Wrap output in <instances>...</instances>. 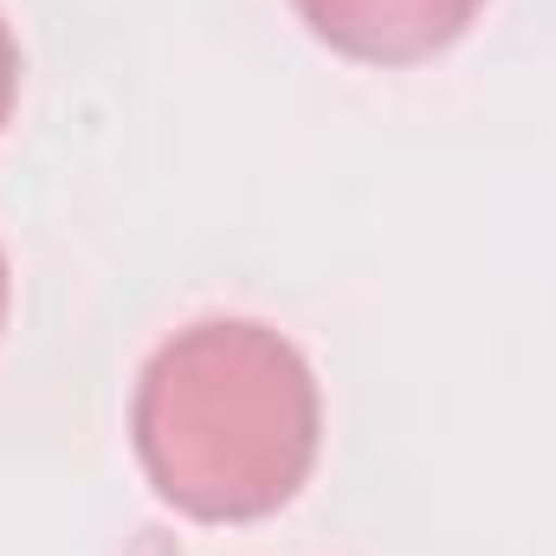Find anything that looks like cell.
<instances>
[{
	"label": "cell",
	"mask_w": 556,
	"mask_h": 556,
	"mask_svg": "<svg viewBox=\"0 0 556 556\" xmlns=\"http://www.w3.org/2000/svg\"><path fill=\"white\" fill-rule=\"evenodd\" d=\"M7 304H13V273H7V253H0V330H7Z\"/></svg>",
	"instance_id": "277c9868"
},
{
	"label": "cell",
	"mask_w": 556,
	"mask_h": 556,
	"mask_svg": "<svg viewBox=\"0 0 556 556\" xmlns=\"http://www.w3.org/2000/svg\"><path fill=\"white\" fill-rule=\"evenodd\" d=\"M304 33L356 65H427L472 33L485 0H291Z\"/></svg>",
	"instance_id": "7a4b0ae2"
},
{
	"label": "cell",
	"mask_w": 556,
	"mask_h": 556,
	"mask_svg": "<svg viewBox=\"0 0 556 556\" xmlns=\"http://www.w3.org/2000/svg\"><path fill=\"white\" fill-rule=\"evenodd\" d=\"M13 98H20V39H13V26L0 13V130L13 117Z\"/></svg>",
	"instance_id": "3957f363"
},
{
	"label": "cell",
	"mask_w": 556,
	"mask_h": 556,
	"mask_svg": "<svg viewBox=\"0 0 556 556\" xmlns=\"http://www.w3.org/2000/svg\"><path fill=\"white\" fill-rule=\"evenodd\" d=\"M130 440L168 511L194 525H260L317 466L324 395L285 330L260 317H201L142 363Z\"/></svg>",
	"instance_id": "6da1fadb"
}]
</instances>
